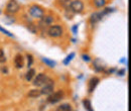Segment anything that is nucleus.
Masks as SVG:
<instances>
[{"label":"nucleus","mask_w":131,"mask_h":111,"mask_svg":"<svg viewBox=\"0 0 131 111\" xmlns=\"http://www.w3.org/2000/svg\"><path fill=\"white\" fill-rule=\"evenodd\" d=\"M63 33H64V29L59 24L50 25L49 27V29H48V34H49L50 37H53V38H57V37L62 36Z\"/></svg>","instance_id":"nucleus-1"},{"label":"nucleus","mask_w":131,"mask_h":111,"mask_svg":"<svg viewBox=\"0 0 131 111\" xmlns=\"http://www.w3.org/2000/svg\"><path fill=\"white\" fill-rule=\"evenodd\" d=\"M29 14L32 16L33 18L40 19L42 16L45 15V11H43V9L39 5L33 4V5H31L29 7Z\"/></svg>","instance_id":"nucleus-2"},{"label":"nucleus","mask_w":131,"mask_h":111,"mask_svg":"<svg viewBox=\"0 0 131 111\" xmlns=\"http://www.w3.org/2000/svg\"><path fill=\"white\" fill-rule=\"evenodd\" d=\"M20 9V4L16 0H9L6 4V12L9 14H15Z\"/></svg>","instance_id":"nucleus-3"},{"label":"nucleus","mask_w":131,"mask_h":111,"mask_svg":"<svg viewBox=\"0 0 131 111\" xmlns=\"http://www.w3.org/2000/svg\"><path fill=\"white\" fill-rule=\"evenodd\" d=\"M64 96H65V93H64V91H62V90H59V91H57V92H52L50 95H49L48 97V102L50 103V104H56V103H58V102H60L63 98H64Z\"/></svg>","instance_id":"nucleus-4"},{"label":"nucleus","mask_w":131,"mask_h":111,"mask_svg":"<svg viewBox=\"0 0 131 111\" xmlns=\"http://www.w3.org/2000/svg\"><path fill=\"white\" fill-rule=\"evenodd\" d=\"M71 11H73L74 13H81L83 10H84V3H83L81 0H74V1H71V4H70V8H69Z\"/></svg>","instance_id":"nucleus-5"},{"label":"nucleus","mask_w":131,"mask_h":111,"mask_svg":"<svg viewBox=\"0 0 131 111\" xmlns=\"http://www.w3.org/2000/svg\"><path fill=\"white\" fill-rule=\"evenodd\" d=\"M53 87H54V84L53 82L50 79L48 80V82L42 86L40 92H41V95H50L52 92H53Z\"/></svg>","instance_id":"nucleus-6"},{"label":"nucleus","mask_w":131,"mask_h":111,"mask_svg":"<svg viewBox=\"0 0 131 111\" xmlns=\"http://www.w3.org/2000/svg\"><path fill=\"white\" fill-rule=\"evenodd\" d=\"M48 80H49V78L46 74L40 73L35 77V79L33 80V85L36 86V87H41L48 82Z\"/></svg>","instance_id":"nucleus-7"},{"label":"nucleus","mask_w":131,"mask_h":111,"mask_svg":"<svg viewBox=\"0 0 131 111\" xmlns=\"http://www.w3.org/2000/svg\"><path fill=\"white\" fill-rule=\"evenodd\" d=\"M105 15H106V14H105L104 11H99V12H94V13H92L91 16H90V23L93 24V25L96 24V23H98L99 21H100Z\"/></svg>","instance_id":"nucleus-8"},{"label":"nucleus","mask_w":131,"mask_h":111,"mask_svg":"<svg viewBox=\"0 0 131 111\" xmlns=\"http://www.w3.org/2000/svg\"><path fill=\"white\" fill-rule=\"evenodd\" d=\"M54 21V18L50 15H43L40 18V21H39V25L41 27H45V26H49L51 23H53Z\"/></svg>","instance_id":"nucleus-9"},{"label":"nucleus","mask_w":131,"mask_h":111,"mask_svg":"<svg viewBox=\"0 0 131 111\" xmlns=\"http://www.w3.org/2000/svg\"><path fill=\"white\" fill-rule=\"evenodd\" d=\"M99 82H100V79H99L98 77H93V78L90 79L89 85H88V91H89V93H92L95 90V88L97 87Z\"/></svg>","instance_id":"nucleus-10"},{"label":"nucleus","mask_w":131,"mask_h":111,"mask_svg":"<svg viewBox=\"0 0 131 111\" xmlns=\"http://www.w3.org/2000/svg\"><path fill=\"white\" fill-rule=\"evenodd\" d=\"M14 65L17 69H22L24 66V58L21 54H17L14 57Z\"/></svg>","instance_id":"nucleus-11"},{"label":"nucleus","mask_w":131,"mask_h":111,"mask_svg":"<svg viewBox=\"0 0 131 111\" xmlns=\"http://www.w3.org/2000/svg\"><path fill=\"white\" fill-rule=\"evenodd\" d=\"M56 111H73L72 109V105L69 104V103H64V104H61Z\"/></svg>","instance_id":"nucleus-12"},{"label":"nucleus","mask_w":131,"mask_h":111,"mask_svg":"<svg viewBox=\"0 0 131 111\" xmlns=\"http://www.w3.org/2000/svg\"><path fill=\"white\" fill-rule=\"evenodd\" d=\"M40 95H41V92H40V90H38V89H32V90H30V91L28 92V94H27V96L30 97V98H37V97H39Z\"/></svg>","instance_id":"nucleus-13"},{"label":"nucleus","mask_w":131,"mask_h":111,"mask_svg":"<svg viewBox=\"0 0 131 111\" xmlns=\"http://www.w3.org/2000/svg\"><path fill=\"white\" fill-rule=\"evenodd\" d=\"M83 104H84V107L87 111H94L93 107H92V104H91V101L89 99H84Z\"/></svg>","instance_id":"nucleus-14"},{"label":"nucleus","mask_w":131,"mask_h":111,"mask_svg":"<svg viewBox=\"0 0 131 111\" xmlns=\"http://www.w3.org/2000/svg\"><path fill=\"white\" fill-rule=\"evenodd\" d=\"M34 75H35V70L34 69H29L28 71H27V73H26V75H25V79L26 81H31L32 78L34 77Z\"/></svg>","instance_id":"nucleus-15"},{"label":"nucleus","mask_w":131,"mask_h":111,"mask_svg":"<svg viewBox=\"0 0 131 111\" xmlns=\"http://www.w3.org/2000/svg\"><path fill=\"white\" fill-rule=\"evenodd\" d=\"M93 3L96 8H102L106 5V0H93Z\"/></svg>","instance_id":"nucleus-16"},{"label":"nucleus","mask_w":131,"mask_h":111,"mask_svg":"<svg viewBox=\"0 0 131 111\" xmlns=\"http://www.w3.org/2000/svg\"><path fill=\"white\" fill-rule=\"evenodd\" d=\"M42 62L46 64L47 66H49V68H54L56 65H57V63H56L54 61L49 60V59H48V58H42Z\"/></svg>","instance_id":"nucleus-17"},{"label":"nucleus","mask_w":131,"mask_h":111,"mask_svg":"<svg viewBox=\"0 0 131 111\" xmlns=\"http://www.w3.org/2000/svg\"><path fill=\"white\" fill-rule=\"evenodd\" d=\"M27 28H28V31L30 32H32V33H36L37 31H38V28H37V25H35L34 23L32 22H29V23H27Z\"/></svg>","instance_id":"nucleus-18"},{"label":"nucleus","mask_w":131,"mask_h":111,"mask_svg":"<svg viewBox=\"0 0 131 111\" xmlns=\"http://www.w3.org/2000/svg\"><path fill=\"white\" fill-rule=\"evenodd\" d=\"M75 56H76V54H75V53H71V54H70V55H69V56L66 58L65 60H64V62H63V63H64V65H66V66H67V65H69V64H70V62H71V61H72V60L75 58Z\"/></svg>","instance_id":"nucleus-19"},{"label":"nucleus","mask_w":131,"mask_h":111,"mask_svg":"<svg viewBox=\"0 0 131 111\" xmlns=\"http://www.w3.org/2000/svg\"><path fill=\"white\" fill-rule=\"evenodd\" d=\"M6 61H7V59H6V56H5V54H4L3 48H0V64L5 63Z\"/></svg>","instance_id":"nucleus-20"},{"label":"nucleus","mask_w":131,"mask_h":111,"mask_svg":"<svg viewBox=\"0 0 131 111\" xmlns=\"http://www.w3.org/2000/svg\"><path fill=\"white\" fill-rule=\"evenodd\" d=\"M0 32H2V33H4L5 35H7V36H9V37H14V35L11 33L10 32H8L7 29H5V28H3L2 26H0Z\"/></svg>","instance_id":"nucleus-21"},{"label":"nucleus","mask_w":131,"mask_h":111,"mask_svg":"<svg viewBox=\"0 0 131 111\" xmlns=\"http://www.w3.org/2000/svg\"><path fill=\"white\" fill-rule=\"evenodd\" d=\"M26 58H27V67L29 68V67H31V65H32L33 63V57H32V55H27L26 56Z\"/></svg>","instance_id":"nucleus-22"},{"label":"nucleus","mask_w":131,"mask_h":111,"mask_svg":"<svg viewBox=\"0 0 131 111\" xmlns=\"http://www.w3.org/2000/svg\"><path fill=\"white\" fill-rule=\"evenodd\" d=\"M63 2H61L62 3V5L65 7V8H67V9H69L70 8V4H71V1L70 0H62Z\"/></svg>","instance_id":"nucleus-23"},{"label":"nucleus","mask_w":131,"mask_h":111,"mask_svg":"<svg viewBox=\"0 0 131 111\" xmlns=\"http://www.w3.org/2000/svg\"><path fill=\"white\" fill-rule=\"evenodd\" d=\"M82 58L85 62H90V60H91V59H90V57H89L88 55H83Z\"/></svg>","instance_id":"nucleus-24"},{"label":"nucleus","mask_w":131,"mask_h":111,"mask_svg":"<svg viewBox=\"0 0 131 111\" xmlns=\"http://www.w3.org/2000/svg\"><path fill=\"white\" fill-rule=\"evenodd\" d=\"M124 74H125V69H121V70L117 71V75H119V76H123Z\"/></svg>","instance_id":"nucleus-25"},{"label":"nucleus","mask_w":131,"mask_h":111,"mask_svg":"<svg viewBox=\"0 0 131 111\" xmlns=\"http://www.w3.org/2000/svg\"><path fill=\"white\" fill-rule=\"evenodd\" d=\"M72 31H73V32L75 34H77V32H78V25H74L73 28H72Z\"/></svg>","instance_id":"nucleus-26"},{"label":"nucleus","mask_w":131,"mask_h":111,"mask_svg":"<svg viewBox=\"0 0 131 111\" xmlns=\"http://www.w3.org/2000/svg\"><path fill=\"white\" fill-rule=\"evenodd\" d=\"M2 72L4 73V74H7L8 73V69L5 67V68H2Z\"/></svg>","instance_id":"nucleus-27"},{"label":"nucleus","mask_w":131,"mask_h":111,"mask_svg":"<svg viewBox=\"0 0 131 111\" xmlns=\"http://www.w3.org/2000/svg\"><path fill=\"white\" fill-rule=\"evenodd\" d=\"M0 12H1V11H0Z\"/></svg>","instance_id":"nucleus-28"}]
</instances>
